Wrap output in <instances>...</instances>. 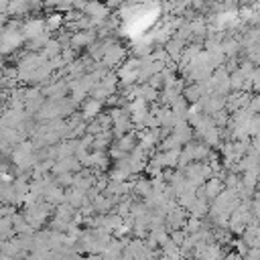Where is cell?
I'll use <instances>...</instances> for the list:
<instances>
[{"mask_svg":"<svg viewBox=\"0 0 260 260\" xmlns=\"http://www.w3.org/2000/svg\"><path fill=\"white\" fill-rule=\"evenodd\" d=\"M25 31H27V35H39L41 31H43V21H31L27 27H25Z\"/></svg>","mask_w":260,"mask_h":260,"instance_id":"1","label":"cell"},{"mask_svg":"<svg viewBox=\"0 0 260 260\" xmlns=\"http://www.w3.org/2000/svg\"><path fill=\"white\" fill-rule=\"evenodd\" d=\"M61 21H63L61 15H51V17L47 19V29H55V27H59Z\"/></svg>","mask_w":260,"mask_h":260,"instance_id":"2","label":"cell"},{"mask_svg":"<svg viewBox=\"0 0 260 260\" xmlns=\"http://www.w3.org/2000/svg\"><path fill=\"white\" fill-rule=\"evenodd\" d=\"M122 3H124V0H108V9H112V7H122Z\"/></svg>","mask_w":260,"mask_h":260,"instance_id":"3","label":"cell"}]
</instances>
